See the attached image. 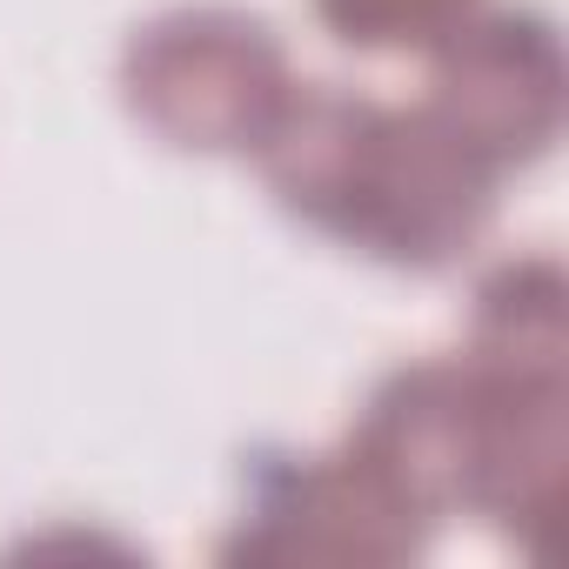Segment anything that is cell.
<instances>
[{
  "instance_id": "6da1fadb",
  "label": "cell",
  "mask_w": 569,
  "mask_h": 569,
  "mask_svg": "<svg viewBox=\"0 0 569 569\" xmlns=\"http://www.w3.org/2000/svg\"><path fill=\"white\" fill-rule=\"evenodd\" d=\"M254 154L302 221L402 268L456 261L496 214V168L436 108H376L329 81L289 88Z\"/></svg>"
},
{
  "instance_id": "7a4b0ae2",
  "label": "cell",
  "mask_w": 569,
  "mask_h": 569,
  "mask_svg": "<svg viewBox=\"0 0 569 569\" xmlns=\"http://www.w3.org/2000/svg\"><path fill=\"white\" fill-rule=\"evenodd\" d=\"M128 108L168 134L174 148H254L289 101V61L254 14L234 8H181L134 34L128 61Z\"/></svg>"
},
{
  "instance_id": "3957f363",
  "label": "cell",
  "mask_w": 569,
  "mask_h": 569,
  "mask_svg": "<svg viewBox=\"0 0 569 569\" xmlns=\"http://www.w3.org/2000/svg\"><path fill=\"white\" fill-rule=\"evenodd\" d=\"M429 516L402 502V489L349 442L342 456L274 476L261 502L241 516L228 556L261 562H402L429 542Z\"/></svg>"
},
{
  "instance_id": "277c9868",
  "label": "cell",
  "mask_w": 569,
  "mask_h": 569,
  "mask_svg": "<svg viewBox=\"0 0 569 569\" xmlns=\"http://www.w3.org/2000/svg\"><path fill=\"white\" fill-rule=\"evenodd\" d=\"M429 108L502 174L549 148L562 108V61L556 34L536 14H489L462 21L436 54Z\"/></svg>"
},
{
  "instance_id": "5b68a950",
  "label": "cell",
  "mask_w": 569,
  "mask_h": 569,
  "mask_svg": "<svg viewBox=\"0 0 569 569\" xmlns=\"http://www.w3.org/2000/svg\"><path fill=\"white\" fill-rule=\"evenodd\" d=\"M316 14L336 41L396 54V48H442L476 14V0H316Z\"/></svg>"
}]
</instances>
